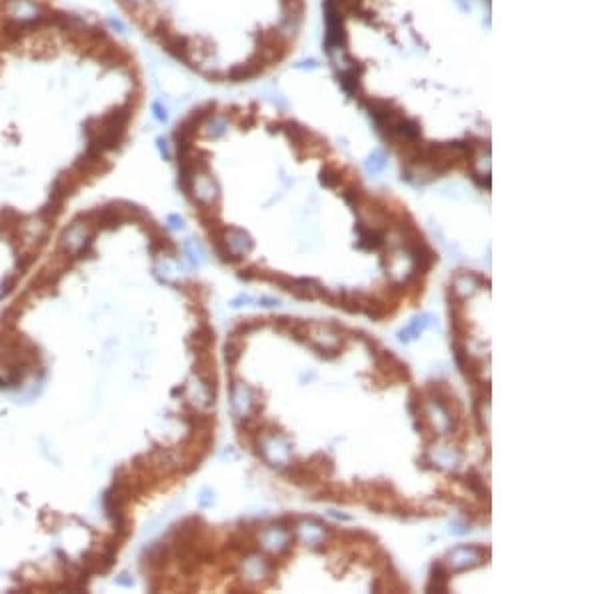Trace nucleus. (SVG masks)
Here are the masks:
<instances>
[{
  "label": "nucleus",
  "instance_id": "1",
  "mask_svg": "<svg viewBox=\"0 0 600 594\" xmlns=\"http://www.w3.org/2000/svg\"><path fill=\"white\" fill-rule=\"evenodd\" d=\"M323 50L403 178L490 188V0H323Z\"/></svg>",
  "mask_w": 600,
  "mask_h": 594
},
{
  "label": "nucleus",
  "instance_id": "2",
  "mask_svg": "<svg viewBox=\"0 0 600 594\" xmlns=\"http://www.w3.org/2000/svg\"><path fill=\"white\" fill-rule=\"evenodd\" d=\"M90 239H92V225L88 220L81 218V220H74L72 225L66 228L60 241H63V248H65L66 255L79 257L90 244Z\"/></svg>",
  "mask_w": 600,
  "mask_h": 594
},
{
  "label": "nucleus",
  "instance_id": "3",
  "mask_svg": "<svg viewBox=\"0 0 600 594\" xmlns=\"http://www.w3.org/2000/svg\"><path fill=\"white\" fill-rule=\"evenodd\" d=\"M250 404H252V401H250V390L244 385L232 386V406H234V410L238 412V417H244V412H246V408H248Z\"/></svg>",
  "mask_w": 600,
  "mask_h": 594
},
{
  "label": "nucleus",
  "instance_id": "4",
  "mask_svg": "<svg viewBox=\"0 0 600 594\" xmlns=\"http://www.w3.org/2000/svg\"><path fill=\"white\" fill-rule=\"evenodd\" d=\"M430 324H432V316H430V314H424V316H421V319H414V322H412L408 328L400 330V340H403V342H410V340H414L416 337H421L422 330H424V328H428Z\"/></svg>",
  "mask_w": 600,
  "mask_h": 594
},
{
  "label": "nucleus",
  "instance_id": "5",
  "mask_svg": "<svg viewBox=\"0 0 600 594\" xmlns=\"http://www.w3.org/2000/svg\"><path fill=\"white\" fill-rule=\"evenodd\" d=\"M104 26H106L111 33L120 34V36H122V34H127V31H129V29H127V24H124V22H122L118 17H114V15H108V17L104 18Z\"/></svg>",
  "mask_w": 600,
  "mask_h": 594
},
{
  "label": "nucleus",
  "instance_id": "6",
  "mask_svg": "<svg viewBox=\"0 0 600 594\" xmlns=\"http://www.w3.org/2000/svg\"><path fill=\"white\" fill-rule=\"evenodd\" d=\"M150 113H152V116H154V120H156V122H161V125H164V122L168 120L166 106H164L161 100H152V102H150Z\"/></svg>",
  "mask_w": 600,
  "mask_h": 594
},
{
  "label": "nucleus",
  "instance_id": "7",
  "mask_svg": "<svg viewBox=\"0 0 600 594\" xmlns=\"http://www.w3.org/2000/svg\"><path fill=\"white\" fill-rule=\"evenodd\" d=\"M184 250H186V255L190 257V260H193L195 264H200V262H202V250H200V246L196 244V241L184 242Z\"/></svg>",
  "mask_w": 600,
  "mask_h": 594
},
{
  "label": "nucleus",
  "instance_id": "8",
  "mask_svg": "<svg viewBox=\"0 0 600 594\" xmlns=\"http://www.w3.org/2000/svg\"><path fill=\"white\" fill-rule=\"evenodd\" d=\"M156 146L161 150V156L164 161H172V148H170V141L166 136H159L156 138Z\"/></svg>",
  "mask_w": 600,
  "mask_h": 594
},
{
  "label": "nucleus",
  "instance_id": "9",
  "mask_svg": "<svg viewBox=\"0 0 600 594\" xmlns=\"http://www.w3.org/2000/svg\"><path fill=\"white\" fill-rule=\"evenodd\" d=\"M166 223L170 225V228H175V230H182V228H184V220H182L180 216H177V214H170V216L166 218Z\"/></svg>",
  "mask_w": 600,
  "mask_h": 594
},
{
  "label": "nucleus",
  "instance_id": "10",
  "mask_svg": "<svg viewBox=\"0 0 600 594\" xmlns=\"http://www.w3.org/2000/svg\"><path fill=\"white\" fill-rule=\"evenodd\" d=\"M116 584H120V586H132L134 580H132L130 575H120V577H116Z\"/></svg>",
  "mask_w": 600,
  "mask_h": 594
},
{
  "label": "nucleus",
  "instance_id": "11",
  "mask_svg": "<svg viewBox=\"0 0 600 594\" xmlns=\"http://www.w3.org/2000/svg\"><path fill=\"white\" fill-rule=\"evenodd\" d=\"M211 502H212L211 492H209V490H204V492H202V498H200V504H202V506H209Z\"/></svg>",
  "mask_w": 600,
  "mask_h": 594
},
{
  "label": "nucleus",
  "instance_id": "12",
  "mask_svg": "<svg viewBox=\"0 0 600 594\" xmlns=\"http://www.w3.org/2000/svg\"><path fill=\"white\" fill-rule=\"evenodd\" d=\"M0 292H2V289H0Z\"/></svg>",
  "mask_w": 600,
  "mask_h": 594
}]
</instances>
